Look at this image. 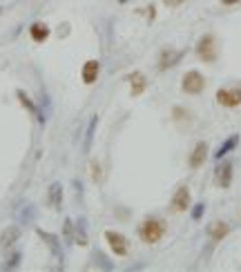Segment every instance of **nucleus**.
Returning <instances> with one entry per match:
<instances>
[{
	"mask_svg": "<svg viewBox=\"0 0 241 272\" xmlns=\"http://www.w3.org/2000/svg\"><path fill=\"white\" fill-rule=\"evenodd\" d=\"M105 241L109 243V248L116 257H125L129 252V245H127V239L123 237L121 232H114V230H107L105 232Z\"/></svg>",
	"mask_w": 241,
	"mask_h": 272,
	"instance_id": "obj_8",
	"label": "nucleus"
},
{
	"mask_svg": "<svg viewBox=\"0 0 241 272\" xmlns=\"http://www.w3.org/2000/svg\"><path fill=\"white\" fill-rule=\"evenodd\" d=\"M119 3H127V0H119Z\"/></svg>",
	"mask_w": 241,
	"mask_h": 272,
	"instance_id": "obj_26",
	"label": "nucleus"
},
{
	"mask_svg": "<svg viewBox=\"0 0 241 272\" xmlns=\"http://www.w3.org/2000/svg\"><path fill=\"white\" fill-rule=\"evenodd\" d=\"M165 230H168V225H165L163 219H157V216H150V219H145L143 223L139 225V237L143 243H159L161 239L165 237Z\"/></svg>",
	"mask_w": 241,
	"mask_h": 272,
	"instance_id": "obj_1",
	"label": "nucleus"
},
{
	"mask_svg": "<svg viewBox=\"0 0 241 272\" xmlns=\"http://www.w3.org/2000/svg\"><path fill=\"white\" fill-rule=\"evenodd\" d=\"M98 72H101V63H98V60H87V63L83 65V83L94 85L98 78Z\"/></svg>",
	"mask_w": 241,
	"mask_h": 272,
	"instance_id": "obj_14",
	"label": "nucleus"
},
{
	"mask_svg": "<svg viewBox=\"0 0 241 272\" xmlns=\"http://www.w3.org/2000/svg\"><path fill=\"white\" fill-rule=\"evenodd\" d=\"M183 56H185L183 49L179 52V49H172V47H163V49H161V54H159V70L161 72L172 70V67H174Z\"/></svg>",
	"mask_w": 241,
	"mask_h": 272,
	"instance_id": "obj_6",
	"label": "nucleus"
},
{
	"mask_svg": "<svg viewBox=\"0 0 241 272\" xmlns=\"http://www.w3.org/2000/svg\"><path fill=\"white\" fill-rule=\"evenodd\" d=\"M203 212H206V206H203V203H196L194 210H192V219H194V221H201Z\"/></svg>",
	"mask_w": 241,
	"mask_h": 272,
	"instance_id": "obj_22",
	"label": "nucleus"
},
{
	"mask_svg": "<svg viewBox=\"0 0 241 272\" xmlns=\"http://www.w3.org/2000/svg\"><path fill=\"white\" fill-rule=\"evenodd\" d=\"M18 98H20V103H23L25 107L29 109V112H34V114H36V119H38L40 123H45V116H42V114L38 112V109H36V105H34L32 101H29V98H27V94H25V92H18Z\"/></svg>",
	"mask_w": 241,
	"mask_h": 272,
	"instance_id": "obj_18",
	"label": "nucleus"
},
{
	"mask_svg": "<svg viewBox=\"0 0 241 272\" xmlns=\"http://www.w3.org/2000/svg\"><path fill=\"white\" fill-rule=\"evenodd\" d=\"M38 234L47 241V245L52 248L54 255H56L58 259H63V248H60V243H58V237H56V234H47V232H42V230H38Z\"/></svg>",
	"mask_w": 241,
	"mask_h": 272,
	"instance_id": "obj_17",
	"label": "nucleus"
},
{
	"mask_svg": "<svg viewBox=\"0 0 241 272\" xmlns=\"http://www.w3.org/2000/svg\"><path fill=\"white\" fill-rule=\"evenodd\" d=\"M127 83H129V87H132V92H129V94H132L134 98L143 94L145 87H147V78H145V74H141V72H132V74H129Z\"/></svg>",
	"mask_w": 241,
	"mask_h": 272,
	"instance_id": "obj_12",
	"label": "nucleus"
},
{
	"mask_svg": "<svg viewBox=\"0 0 241 272\" xmlns=\"http://www.w3.org/2000/svg\"><path fill=\"white\" fill-rule=\"evenodd\" d=\"M29 36H32V40H36V42H45L49 38V27L45 22H34L32 27H29Z\"/></svg>",
	"mask_w": 241,
	"mask_h": 272,
	"instance_id": "obj_16",
	"label": "nucleus"
},
{
	"mask_svg": "<svg viewBox=\"0 0 241 272\" xmlns=\"http://www.w3.org/2000/svg\"><path fill=\"white\" fill-rule=\"evenodd\" d=\"M188 0H163V5L165 7H170V9H177V7H181V5H185Z\"/></svg>",
	"mask_w": 241,
	"mask_h": 272,
	"instance_id": "obj_23",
	"label": "nucleus"
},
{
	"mask_svg": "<svg viewBox=\"0 0 241 272\" xmlns=\"http://www.w3.org/2000/svg\"><path fill=\"white\" fill-rule=\"evenodd\" d=\"M208 154H210L208 143H206V141H199V143L192 147V152H190V158H188L190 170H199V168H203V163L208 161Z\"/></svg>",
	"mask_w": 241,
	"mask_h": 272,
	"instance_id": "obj_9",
	"label": "nucleus"
},
{
	"mask_svg": "<svg viewBox=\"0 0 241 272\" xmlns=\"http://www.w3.org/2000/svg\"><path fill=\"white\" fill-rule=\"evenodd\" d=\"M206 89V78H203V74L199 70H190L183 74L181 78V92L188 96H199L201 92Z\"/></svg>",
	"mask_w": 241,
	"mask_h": 272,
	"instance_id": "obj_3",
	"label": "nucleus"
},
{
	"mask_svg": "<svg viewBox=\"0 0 241 272\" xmlns=\"http://www.w3.org/2000/svg\"><path fill=\"white\" fill-rule=\"evenodd\" d=\"M18 239H20V228H18V225H9V228H5L3 234H0V250H3V252L11 250Z\"/></svg>",
	"mask_w": 241,
	"mask_h": 272,
	"instance_id": "obj_11",
	"label": "nucleus"
},
{
	"mask_svg": "<svg viewBox=\"0 0 241 272\" xmlns=\"http://www.w3.org/2000/svg\"><path fill=\"white\" fill-rule=\"evenodd\" d=\"M232 161H221V163L217 165V170H214V183H217V188L221 190H228L232 185Z\"/></svg>",
	"mask_w": 241,
	"mask_h": 272,
	"instance_id": "obj_5",
	"label": "nucleus"
},
{
	"mask_svg": "<svg viewBox=\"0 0 241 272\" xmlns=\"http://www.w3.org/2000/svg\"><path fill=\"white\" fill-rule=\"evenodd\" d=\"M241 3V0H221V5H226V7H232V5Z\"/></svg>",
	"mask_w": 241,
	"mask_h": 272,
	"instance_id": "obj_25",
	"label": "nucleus"
},
{
	"mask_svg": "<svg viewBox=\"0 0 241 272\" xmlns=\"http://www.w3.org/2000/svg\"><path fill=\"white\" fill-rule=\"evenodd\" d=\"M217 103L221 107H228V109H234L241 105V87H221L217 89Z\"/></svg>",
	"mask_w": 241,
	"mask_h": 272,
	"instance_id": "obj_4",
	"label": "nucleus"
},
{
	"mask_svg": "<svg viewBox=\"0 0 241 272\" xmlns=\"http://www.w3.org/2000/svg\"><path fill=\"white\" fill-rule=\"evenodd\" d=\"M18 259H20V255H14V257H11V261L7 263V268H14V265L18 263Z\"/></svg>",
	"mask_w": 241,
	"mask_h": 272,
	"instance_id": "obj_24",
	"label": "nucleus"
},
{
	"mask_svg": "<svg viewBox=\"0 0 241 272\" xmlns=\"http://www.w3.org/2000/svg\"><path fill=\"white\" fill-rule=\"evenodd\" d=\"M96 123H98V116H92L90 127H87V136H85V150H90V147H92V141H94V132H96Z\"/></svg>",
	"mask_w": 241,
	"mask_h": 272,
	"instance_id": "obj_20",
	"label": "nucleus"
},
{
	"mask_svg": "<svg viewBox=\"0 0 241 272\" xmlns=\"http://www.w3.org/2000/svg\"><path fill=\"white\" fill-rule=\"evenodd\" d=\"M172 119H174V123H188L192 119V114H190L185 107H174L172 109Z\"/></svg>",
	"mask_w": 241,
	"mask_h": 272,
	"instance_id": "obj_19",
	"label": "nucleus"
},
{
	"mask_svg": "<svg viewBox=\"0 0 241 272\" xmlns=\"http://www.w3.org/2000/svg\"><path fill=\"white\" fill-rule=\"evenodd\" d=\"M228 234H230V225H228L226 221H212V223L208 225V237L212 243H221Z\"/></svg>",
	"mask_w": 241,
	"mask_h": 272,
	"instance_id": "obj_10",
	"label": "nucleus"
},
{
	"mask_svg": "<svg viewBox=\"0 0 241 272\" xmlns=\"http://www.w3.org/2000/svg\"><path fill=\"white\" fill-rule=\"evenodd\" d=\"M47 203H49V208H52V210H60V206H63V185H60V183L49 185Z\"/></svg>",
	"mask_w": 241,
	"mask_h": 272,
	"instance_id": "obj_13",
	"label": "nucleus"
},
{
	"mask_svg": "<svg viewBox=\"0 0 241 272\" xmlns=\"http://www.w3.org/2000/svg\"><path fill=\"white\" fill-rule=\"evenodd\" d=\"M85 219H78V225H76V232H78V237H76V243L78 245H87V232H85Z\"/></svg>",
	"mask_w": 241,
	"mask_h": 272,
	"instance_id": "obj_21",
	"label": "nucleus"
},
{
	"mask_svg": "<svg viewBox=\"0 0 241 272\" xmlns=\"http://www.w3.org/2000/svg\"><path fill=\"white\" fill-rule=\"evenodd\" d=\"M190 203H192V196H190V190L188 185H181V188L174 192V196H172L170 201V210L172 212H185V210H190Z\"/></svg>",
	"mask_w": 241,
	"mask_h": 272,
	"instance_id": "obj_7",
	"label": "nucleus"
},
{
	"mask_svg": "<svg viewBox=\"0 0 241 272\" xmlns=\"http://www.w3.org/2000/svg\"><path fill=\"white\" fill-rule=\"evenodd\" d=\"M194 54L199 56V60H203V63H208V65L217 63L219 47H217V38H214V34H203L201 38L196 40Z\"/></svg>",
	"mask_w": 241,
	"mask_h": 272,
	"instance_id": "obj_2",
	"label": "nucleus"
},
{
	"mask_svg": "<svg viewBox=\"0 0 241 272\" xmlns=\"http://www.w3.org/2000/svg\"><path fill=\"white\" fill-rule=\"evenodd\" d=\"M237 145H239V134H232L230 139H226L224 143L219 145V150L214 152V158H217V161L226 158V156H228V154H230L232 150H237Z\"/></svg>",
	"mask_w": 241,
	"mask_h": 272,
	"instance_id": "obj_15",
	"label": "nucleus"
}]
</instances>
